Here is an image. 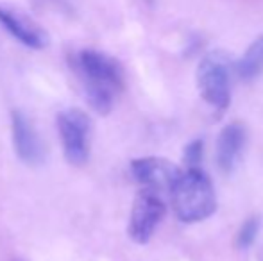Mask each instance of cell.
<instances>
[{
    "label": "cell",
    "mask_w": 263,
    "mask_h": 261,
    "mask_svg": "<svg viewBox=\"0 0 263 261\" xmlns=\"http://www.w3.org/2000/svg\"><path fill=\"white\" fill-rule=\"evenodd\" d=\"M11 132H13V147L16 156L29 167L42 165L45 159V147L34 124L20 109H14L11 113Z\"/></svg>",
    "instance_id": "cell-8"
},
{
    "label": "cell",
    "mask_w": 263,
    "mask_h": 261,
    "mask_svg": "<svg viewBox=\"0 0 263 261\" xmlns=\"http://www.w3.org/2000/svg\"><path fill=\"white\" fill-rule=\"evenodd\" d=\"M58 131L61 136L65 159L73 167H81L90 157L91 122L79 108H68L58 115Z\"/></svg>",
    "instance_id": "cell-4"
},
{
    "label": "cell",
    "mask_w": 263,
    "mask_h": 261,
    "mask_svg": "<svg viewBox=\"0 0 263 261\" xmlns=\"http://www.w3.org/2000/svg\"><path fill=\"white\" fill-rule=\"evenodd\" d=\"M258 231H260V220H258L256 216L247 218L246 222L242 224V227H240L238 234H236V245H238L242 251L249 249L251 245L254 244V240H256Z\"/></svg>",
    "instance_id": "cell-11"
},
{
    "label": "cell",
    "mask_w": 263,
    "mask_h": 261,
    "mask_svg": "<svg viewBox=\"0 0 263 261\" xmlns=\"http://www.w3.org/2000/svg\"><path fill=\"white\" fill-rule=\"evenodd\" d=\"M165 211L166 206L158 193L142 190L133 202L127 226L129 238L140 245L147 244L153 238L154 231L163 220V216H165Z\"/></svg>",
    "instance_id": "cell-5"
},
{
    "label": "cell",
    "mask_w": 263,
    "mask_h": 261,
    "mask_svg": "<svg viewBox=\"0 0 263 261\" xmlns=\"http://www.w3.org/2000/svg\"><path fill=\"white\" fill-rule=\"evenodd\" d=\"M261 72H263V34L258 36L251 43L249 49L242 56V59L236 63V73H238V77L242 81L256 79Z\"/></svg>",
    "instance_id": "cell-10"
},
{
    "label": "cell",
    "mask_w": 263,
    "mask_h": 261,
    "mask_svg": "<svg viewBox=\"0 0 263 261\" xmlns=\"http://www.w3.org/2000/svg\"><path fill=\"white\" fill-rule=\"evenodd\" d=\"M131 174L135 181L143 186V190H149L159 195L161 192H170L183 172L170 159L151 156L133 159Z\"/></svg>",
    "instance_id": "cell-6"
},
{
    "label": "cell",
    "mask_w": 263,
    "mask_h": 261,
    "mask_svg": "<svg viewBox=\"0 0 263 261\" xmlns=\"http://www.w3.org/2000/svg\"><path fill=\"white\" fill-rule=\"evenodd\" d=\"M170 195L177 218L184 224L201 222L217 209L213 185L201 168H188L181 174L170 190Z\"/></svg>",
    "instance_id": "cell-2"
},
{
    "label": "cell",
    "mask_w": 263,
    "mask_h": 261,
    "mask_svg": "<svg viewBox=\"0 0 263 261\" xmlns=\"http://www.w3.org/2000/svg\"><path fill=\"white\" fill-rule=\"evenodd\" d=\"M202 142L201 139H195L184 150V163L188 165V168H199V163L202 159Z\"/></svg>",
    "instance_id": "cell-12"
},
{
    "label": "cell",
    "mask_w": 263,
    "mask_h": 261,
    "mask_svg": "<svg viewBox=\"0 0 263 261\" xmlns=\"http://www.w3.org/2000/svg\"><path fill=\"white\" fill-rule=\"evenodd\" d=\"M0 25L13 36L14 39L29 49L42 50L50 43L47 31L27 13L16 7L0 4Z\"/></svg>",
    "instance_id": "cell-7"
},
{
    "label": "cell",
    "mask_w": 263,
    "mask_h": 261,
    "mask_svg": "<svg viewBox=\"0 0 263 261\" xmlns=\"http://www.w3.org/2000/svg\"><path fill=\"white\" fill-rule=\"evenodd\" d=\"M231 59L220 50L206 54L197 68V88L211 108L224 111L231 102Z\"/></svg>",
    "instance_id": "cell-3"
},
{
    "label": "cell",
    "mask_w": 263,
    "mask_h": 261,
    "mask_svg": "<svg viewBox=\"0 0 263 261\" xmlns=\"http://www.w3.org/2000/svg\"><path fill=\"white\" fill-rule=\"evenodd\" d=\"M72 70L77 73L86 101L99 115L111 113L115 98L124 91V68L115 57L93 49L79 50L72 57Z\"/></svg>",
    "instance_id": "cell-1"
},
{
    "label": "cell",
    "mask_w": 263,
    "mask_h": 261,
    "mask_svg": "<svg viewBox=\"0 0 263 261\" xmlns=\"http://www.w3.org/2000/svg\"><path fill=\"white\" fill-rule=\"evenodd\" d=\"M246 139L247 131L242 122L228 124L220 131V136L217 139V163L222 172L226 174L233 172V168L236 167L240 156H242Z\"/></svg>",
    "instance_id": "cell-9"
}]
</instances>
